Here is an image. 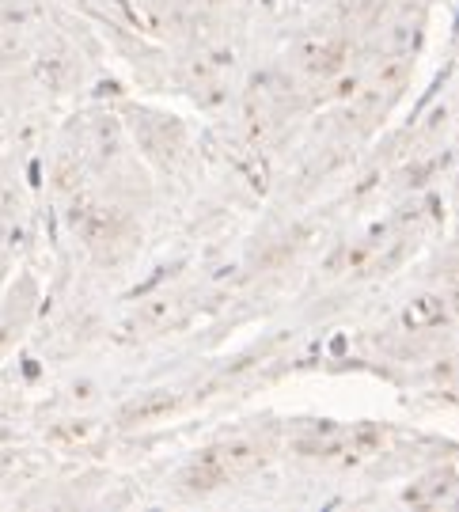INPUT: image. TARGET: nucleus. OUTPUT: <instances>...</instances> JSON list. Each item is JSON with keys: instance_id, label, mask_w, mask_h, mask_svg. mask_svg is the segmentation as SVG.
<instances>
[{"instance_id": "1", "label": "nucleus", "mask_w": 459, "mask_h": 512, "mask_svg": "<svg viewBox=\"0 0 459 512\" xmlns=\"http://www.w3.org/2000/svg\"><path fill=\"white\" fill-rule=\"evenodd\" d=\"M444 315H448V304H444V296L429 293V296H418V300H410L403 311V327L406 330H429L437 327Z\"/></svg>"}]
</instances>
